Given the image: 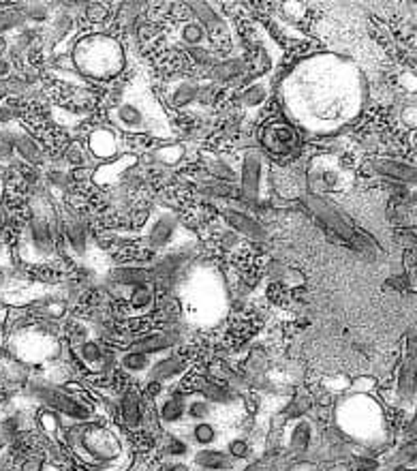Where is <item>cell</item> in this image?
<instances>
[{
	"label": "cell",
	"mask_w": 417,
	"mask_h": 471,
	"mask_svg": "<svg viewBox=\"0 0 417 471\" xmlns=\"http://www.w3.org/2000/svg\"><path fill=\"white\" fill-rule=\"evenodd\" d=\"M165 454L176 458V460H182L186 456H191V444L178 435H169L167 437V444H165Z\"/></svg>",
	"instance_id": "obj_37"
},
{
	"label": "cell",
	"mask_w": 417,
	"mask_h": 471,
	"mask_svg": "<svg viewBox=\"0 0 417 471\" xmlns=\"http://www.w3.org/2000/svg\"><path fill=\"white\" fill-rule=\"evenodd\" d=\"M15 133L9 127H0V165H11L15 159Z\"/></svg>",
	"instance_id": "obj_35"
},
{
	"label": "cell",
	"mask_w": 417,
	"mask_h": 471,
	"mask_svg": "<svg viewBox=\"0 0 417 471\" xmlns=\"http://www.w3.org/2000/svg\"><path fill=\"white\" fill-rule=\"evenodd\" d=\"M7 49V39H5V34H0V54Z\"/></svg>",
	"instance_id": "obj_55"
},
{
	"label": "cell",
	"mask_w": 417,
	"mask_h": 471,
	"mask_svg": "<svg viewBox=\"0 0 417 471\" xmlns=\"http://www.w3.org/2000/svg\"><path fill=\"white\" fill-rule=\"evenodd\" d=\"M409 435L411 437H417V413L409 420Z\"/></svg>",
	"instance_id": "obj_53"
},
{
	"label": "cell",
	"mask_w": 417,
	"mask_h": 471,
	"mask_svg": "<svg viewBox=\"0 0 417 471\" xmlns=\"http://www.w3.org/2000/svg\"><path fill=\"white\" fill-rule=\"evenodd\" d=\"M30 394L34 401L43 403L45 407L58 411L65 420L71 425H88L94 422V407L88 405L84 398L63 390L56 384H39L30 386Z\"/></svg>",
	"instance_id": "obj_4"
},
{
	"label": "cell",
	"mask_w": 417,
	"mask_h": 471,
	"mask_svg": "<svg viewBox=\"0 0 417 471\" xmlns=\"http://www.w3.org/2000/svg\"><path fill=\"white\" fill-rule=\"evenodd\" d=\"M154 156H156V161H159V163L172 165V163H176V161L180 159V156H182V148H180V146L161 148V150H156V152H154Z\"/></svg>",
	"instance_id": "obj_42"
},
{
	"label": "cell",
	"mask_w": 417,
	"mask_h": 471,
	"mask_svg": "<svg viewBox=\"0 0 417 471\" xmlns=\"http://www.w3.org/2000/svg\"><path fill=\"white\" fill-rule=\"evenodd\" d=\"M191 11L197 15V22L205 28V34L217 47L225 45L229 41V28L227 22L212 9V5L207 3H188Z\"/></svg>",
	"instance_id": "obj_9"
},
{
	"label": "cell",
	"mask_w": 417,
	"mask_h": 471,
	"mask_svg": "<svg viewBox=\"0 0 417 471\" xmlns=\"http://www.w3.org/2000/svg\"><path fill=\"white\" fill-rule=\"evenodd\" d=\"M108 279H110V285L118 287V289H133V287H139V285L154 283L152 281V270L133 268V266H116L114 270H110Z\"/></svg>",
	"instance_id": "obj_19"
},
{
	"label": "cell",
	"mask_w": 417,
	"mask_h": 471,
	"mask_svg": "<svg viewBox=\"0 0 417 471\" xmlns=\"http://www.w3.org/2000/svg\"><path fill=\"white\" fill-rule=\"evenodd\" d=\"M246 73H248V61L246 58H229V61H221L212 67V77L217 82L244 80Z\"/></svg>",
	"instance_id": "obj_25"
},
{
	"label": "cell",
	"mask_w": 417,
	"mask_h": 471,
	"mask_svg": "<svg viewBox=\"0 0 417 471\" xmlns=\"http://www.w3.org/2000/svg\"><path fill=\"white\" fill-rule=\"evenodd\" d=\"M227 454L233 458V460H244L250 456V446L246 441V437H233L227 441Z\"/></svg>",
	"instance_id": "obj_40"
},
{
	"label": "cell",
	"mask_w": 417,
	"mask_h": 471,
	"mask_svg": "<svg viewBox=\"0 0 417 471\" xmlns=\"http://www.w3.org/2000/svg\"><path fill=\"white\" fill-rule=\"evenodd\" d=\"M223 219L227 223L229 230H233L238 236L246 238V240H252V242H266L270 238V232L266 225H262L259 221H255L250 215L242 213V211H236V208H227L223 213Z\"/></svg>",
	"instance_id": "obj_10"
},
{
	"label": "cell",
	"mask_w": 417,
	"mask_h": 471,
	"mask_svg": "<svg viewBox=\"0 0 417 471\" xmlns=\"http://www.w3.org/2000/svg\"><path fill=\"white\" fill-rule=\"evenodd\" d=\"M58 219L43 197H34L30 203V221L20 249V257L26 264H49L56 259L58 244Z\"/></svg>",
	"instance_id": "obj_1"
},
{
	"label": "cell",
	"mask_w": 417,
	"mask_h": 471,
	"mask_svg": "<svg viewBox=\"0 0 417 471\" xmlns=\"http://www.w3.org/2000/svg\"><path fill=\"white\" fill-rule=\"evenodd\" d=\"M159 417L163 425H180L186 417V401L182 394H169L159 401Z\"/></svg>",
	"instance_id": "obj_22"
},
{
	"label": "cell",
	"mask_w": 417,
	"mask_h": 471,
	"mask_svg": "<svg viewBox=\"0 0 417 471\" xmlns=\"http://www.w3.org/2000/svg\"><path fill=\"white\" fill-rule=\"evenodd\" d=\"M375 170L385 174V176H392V178H398V180H413L417 176L415 168L406 165V163H398V161H390V159H383V161H377L375 163Z\"/></svg>",
	"instance_id": "obj_33"
},
{
	"label": "cell",
	"mask_w": 417,
	"mask_h": 471,
	"mask_svg": "<svg viewBox=\"0 0 417 471\" xmlns=\"http://www.w3.org/2000/svg\"><path fill=\"white\" fill-rule=\"evenodd\" d=\"M7 439H9V437L3 433V429H0V454H3V452H5V448H7Z\"/></svg>",
	"instance_id": "obj_54"
},
{
	"label": "cell",
	"mask_w": 417,
	"mask_h": 471,
	"mask_svg": "<svg viewBox=\"0 0 417 471\" xmlns=\"http://www.w3.org/2000/svg\"><path fill=\"white\" fill-rule=\"evenodd\" d=\"M197 92H199V84L191 77H180L176 80L169 88H167V101L169 106L176 110L188 108L193 101H197Z\"/></svg>",
	"instance_id": "obj_21"
},
{
	"label": "cell",
	"mask_w": 417,
	"mask_h": 471,
	"mask_svg": "<svg viewBox=\"0 0 417 471\" xmlns=\"http://www.w3.org/2000/svg\"><path fill=\"white\" fill-rule=\"evenodd\" d=\"M0 193H3V184H0Z\"/></svg>",
	"instance_id": "obj_56"
},
{
	"label": "cell",
	"mask_w": 417,
	"mask_h": 471,
	"mask_svg": "<svg viewBox=\"0 0 417 471\" xmlns=\"http://www.w3.org/2000/svg\"><path fill=\"white\" fill-rule=\"evenodd\" d=\"M186 360L182 356H176V353H169V356H161L152 360L150 369L146 373L148 382H156V384H169V382H176L180 375L186 373Z\"/></svg>",
	"instance_id": "obj_11"
},
{
	"label": "cell",
	"mask_w": 417,
	"mask_h": 471,
	"mask_svg": "<svg viewBox=\"0 0 417 471\" xmlns=\"http://www.w3.org/2000/svg\"><path fill=\"white\" fill-rule=\"evenodd\" d=\"M262 142L268 150H272L276 154H289L297 148V133L291 125L274 123L264 129Z\"/></svg>",
	"instance_id": "obj_12"
},
{
	"label": "cell",
	"mask_w": 417,
	"mask_h": 471,
	"mask_svg": "<svg viewBox=\"0 0 417 471\" xmlns=\"http://www.w3.org/2000/svg\"><path fill=\"white\" fill-rule=\"evenodd\" d=\"M24 22H26V18H24L22 9H3L0 11V34L24 26Z\"/></svg>",
	"instance_id": "obj_38"
},
{
	"label": "cell",
	"mask_w": 417,
	"mask_h": 471,
	"mask_svg": "<svg viewBox=\"0 0 417 471\" xmlns=\"http://www.w3.org/2000/svg\"><path fill=\"white\" fill-rule=\"evenodd\" d=\"M191 441H195L199 448H214L219 441V431L212 422L201 420V422H193L191 427Z\"/></svg>",
	"instance_id": "obj_28"
},
{
	"label": "cell",
	"mask_w": 417,
	"mask_h": 471,
	"mask_svg": "<svg viewBox=\"0 0 417 471\" xmlns=\"http://www.w3.org/2000/svg\"><path fill=\"white\" fill-rule=\"evenodd\" d=\"M60 234L67 240V244H69V249L75 257L86 255V251H88V227L79 217L67 215L63 225H60Z\"/></svg>",
	"instance_id": "obj_18"
},
{
	"label": "cell",
	"mask_w": 417,
	"mask_h": 471,
	"mask_svg": "<svg viewBox=\"0 0 417 471\" xmlns=\"http://www.w3.org/2000/svg\"><path fill=\"white\" fill-rule=\"evenodd\" d=\"M353 467H355V471H371V469H375V467H377V460H371V458H361V456H355V460H353Z\"/></svg>",
	"instance_id": "obj_47"
},
{
	"label": "cell",
	"mask_w": 417,
	"mask_h": 471,
	"mask_svg": "<svg viewBox=\"0 0 417 471\" xmlns=\"http://www.w3.org/2000/svg\"><path fill=\"white\" fill-rule=\"evenodd\" d=\"M122 454V441L108 427L88 422L82 427V460L84 463H112Z\"/></svg>",
	"instance_id": "obj_5"
},
{
	"label": "cell",
	"mask_w": 417,
	"mask_h": 471,
	"mask_svg": "<svg viewBox=\"0 0 417 471\" xmlns=\"http://www.w3.org/2000/svg\"><path fill=\"white\" fill-rule=\"evenodd\" d=\"M193 392H197L199 396L207 398L214 405H233L238 403V392L231 390V388H225L217 382H212L210 377L205 375H197L191 379V386H188Z\"/></svg>",
	"instance_id": "obj_15"
},
{
	"label": "cell",
	"mask_w": 417,
	"mask_h": 471,
	"mask_svg": "<svg viewBox=\"0 0 417 471\" xmlns=\"http://www.w3.org/2000/svg\"><path fill=\"white\" fill-rule=\"evenodd\" d=\"M217 99V86L214 84H205V86H199V92H197V103L201 106H212Z\"/></svg>",
	"instance_id": "obj_44"
},
{
	"label": "cell",
	"mask_w": 417,
	"mask_h": 471,
	"mask_svg": "<svg viewBox=\"0 0 417 471\" xmlns=\"http://www.w3.org/2000/svg\"><path fill=\"white\" fill-rule=\"evenodd\" d=\"M13 133H15V150H18V154L28 163H37L41 159V150H39L37 142L24 129H13Z\"/></svg>",
	"instance_id": "obj_31"
},
{
	"label": "cell",
	"mask_w": 417,
	"mask_h": 471,
	"mask_svg": "<svg viewBox=\"0 0 417 471\" xmlns=\"http://www.w3.org/2000/svg\"><path fill=\"white\" fill-rule=\"evenodd\" d=\"M67 161H69L71 165H82V163H84V156L79 154L77 146L69 148V152H67Z\"/></svg>",
	"instance_id": "obj_49"
},
{
	"label": "cell",
	"mask_w": 417,
	"mask_h": 471,
	"mask_svg": "<svg viewBox=\"0 0 417 471\" xmlns=\"http://www.w3.org/2000/svg\"><path fill=\"white\" fill-rule=\"evenodd\" d=\"M43 467H45V463H43V458L41 456H37V454H28L22 463H20V471H43Z\"/></svg>",
	"instance_id": "obj_45"
},
{
	"label": "cell",
	"mask_w": 417,
	"mask_h": 471,
	"mask_svg": "<svg viewBox=\"0 0 417 471\" xmlns=\"http://www.w3.org/2000/svg\"><path fill=\"white\" fill-rule=\"evenodd\" d=\"M312 439H315V425H312L306 415L297 417V420H291L287 429V452L291 456L308 454Z\"/></svg>",
	"instance_id": "obj_13"
},
{
	"label": "cell",
	"mask_w": 417,
	"mask_h": 471,
	"mask_svg": "<svg viewBox=\"0 0 417 471\" xmlns=\"http://www.w3.org/2000/svg\"><path fill=\"white\" fill-rule=\"evenodd\" d=\"M178 39H180L188 49H195V47H203V41L207 39V34H205V28H203L197 20H188V22L180 24V28H178Z\"/></svg>",
	"instance_id": "obj_29"
},
{
	"label": "cell",
	"mask_w": 417,
	"mask_h": 471,
	"mask_svg": "<svg viewBox=\"0 0 417 471\" xmlns=\"http://www.w3.org/2000/svg\"><path fill=\"white\" fill-rule=\"evenodd\" d=\"M22 13L26 20H32V22H45L47 15H49V9L47 5L43 3H32V5H24L22 7Z\"/></svg>",
	"instance_id": "obj_41"
},
{
	"label": "cell",
	"mask_w": 417,
	"mask_h": 471,
	"mask_svg": "<svg viewBox=\"0 0 417 471\" xmlns=\"http://www.w3.org/2000/svg\"><path fill=\"white\" fill-rule=\"evenodd\" d=\"M88 150L94 159L101 161H110L118 154V137L112 129L108 127H98L94 131H90L88 135Z\"/></svg>",
	"instance_id": "obj_17"
},
{
	"label": "cell",
	"mask_w": 417,
	"mask_h": 471,
	"mask_svg": "<svg viewBox=\"0 0 417 471\" xmlns=\"http://www.w3.org/2000/svg\"><path fill=\"white\" fill-rule=\"evenodd\" d=\"M417 456V441H411V444H404L398 452V463H404V460H411Z\"/></svg>",
	"instance_id": "obj_46"
},
{
	"label": "cell",
	"mask_w": 417,
	"mask_h": 471,
	"mask_svg": "<svg viewBox=\"0 0 417 471\" xmlns=\"http://www.w3.org/2000/svg\"><path fill=\"white\" fill-rule=\"evenodd\" d=\"M310 409H312V396H308V394H300V396H295L291 403H287L283 415L291 422V420H297V417H304Z\"/></svg>",
	"instance_id": "obj_36"
},
{
	"label": "cell",
	"mask_w": 417,
	"mask_h": 471,
	"mask_svg": "<svg viewBox=\"0 0 417 471\" xmlns=\"http://www.w3.org/2000/svg\"><path fill=\"white\" fill-rule=\"evenodd\" d=\"M178 227H180V223H178L176 213L167 211V208H159V211L154 213V217L150 219V223L146 225L141 240L150 251L167 249L174 242Z\"/></svg>",
	"instance_id": "obj_8"
},
{
	"label": "cell",
	"mask_w": 417,
	"mask_h": 471,
	"mask_svg": "<svg viewBox=\"0 0 417 471\" xmlns=\"http://www.w3.org/2000/svg\"><path fill=\"white\" fill-rule=\"evenodd\" d=\"M396 392L398 396L409 403L415 392H417V362L406 358V362L402 364V369L398 373V382H396Z\"/></svg>",
	"instance_id": "obj_24"
},
{
	"label": "cell",
	"mask_w": 417,
	"mask_h": 471,
	"mask_svg": "<svg viewBox=\"0 0 417 471\" xmlns=\"http://www.w3.org/2000/svg\"><path fill=\"white\" fill-rule=\"evenodd\" d=\"M268 94H270V82L264 77V80H259V82L250 84L248 88H244L240 101H242V106H244V108L255 110V108H262V106H264V101L268 99Z\"/></svg>",
	"instance_id": "obj_27"
},
{
	"label": "cell",
	"mask_w": 417,
	"mask_h": 471,
	"mask_svg": "<svg viewBox=\"0 0 417 471\" xmlns=\"http://www.w3.org/2000/svg\"><path fill=\"white\" fill-rule=\"evenodd\" d=\"M11 73V63L0 56V77H7Z\"/></svg>",
	"instance_id": "obj_52"
},
{
	"label": "cell",
	"mask_w": 417,
	"mask_h": 471,
	"mask_svg": "<svg viewBox=\"0 0 417 471\" xmlns=\"http://www.w3.org/2000/svg\"><path fill=\"white\" fill-rule=\"evenodd\" d=\"M118 413H120V420L135 429L139 427L141 417H143V411H141V398L135 394V392H124L120 398H118Z\"/></svg>",
	"instance_id": "obj_23"
},
{
	"label": "cell",
	"mask_w": 417,
	"mask_h": 471,
	"mask_svg": "<svg viewBox=\"0 0 417 471\" xmlns=\"http://www.w3.org/2000/svg\"><path fill=\"white\" fill-rule=\"evenodd\" d=\"M75 353L84 362V366H88L90 371H110L108 366H112V360H114V353L108 351L105 347H103L94 339L77 343L75 345Z\"/></svg>",
	"instance_id": "obj_16"
},
{
	"label": "cell",
	"mask_w": 417,
	"mask_h": 471,
	"mask_svg": "<svg viewBox=\"0 0 417 471\" xmlns=\"http://www.w3.org/2000/svg\"><path fill=\"white\" fill-rule=\"evenodd\" d=\"M5 322H7V308L0 306V347L5 345Z\"/></svg>",
	"instance_id": "obj_50"
},
{
	"label": "cell",
	"mask_w": 417,
	"mask_h": 471,
	"mask_svg": "<svg viewBox=\"0 0 417 471\" xmlns=\"http://www.w3.org/2000/svg\"><path fill=\"white\" fill-rule=\"evenodd\" d=\"M178 341H180V334L176 332V328H163V330H154V332L137 339L129 349L141 351L148 356H156V353H163V351H169L172 347H176Z\"/></svg>",
	"instance_id": "obj_14"
},
{
	"label": "cell",
	"mask_w": 417,
	"mask_h": 471,
	"mask_svg": "<svg viewBox=\"0 0 417 471\" xmlns=\"http://www.w3.org/2000/svg\"><path fill=\"white\" fill-rule=\"evenodd\" d=\"M152 304H154V283L139 285V287H133L131 289L129 306L137 313V315H139V313H146Z\"/></svg>",
	"instance_id": "obj_32"
},
{
	"label": "cell",
	"mask_w": 417,
	"mask_h": 471,
	"mask_svg": "<svg viewBox=\"0 0 417 471\" xmlns=\"http://www.w3.org/2000/svg\"><path fill=\"white\" fill-rule=\"evenodd\" d=\"M406 356L411 360H417V332H411L406 337Z\"/></svg>",
	"instance_id": "obj_48"
},
{
	"label": "cell",
	"mask_w": 417,
	"mask_h": 471,
	"mask_svg": "<svg viewBox=\"0 0 417 471\" xmlns=\"http://www.w3.org/2000/svg\"><path fill=\"white\" fill-rule=\"evenodd\" d=\"M165 471H193V469H191V465L184 463V460H174V463H169V465L165 467Z\"/></svg>",
	"instance_id": "obj_51"
},
{
	"label": "cell",
	"mask_w": 417,
	"mask_h": 471,
	"mask_svg": "<svg viewBox=\"0 0 417 471\" xmlns=\"http://www.w3.org/2000/svg\"><path fill=\"white\" fill-rule=\"evenodd\" d=\"M207 172H210L212 176H217V178H221V180H225V182L236 180V172L229 168V163H225L223 159H214V156L207 161Z\"/></svg>",
	"instance_id": "obj_39"
},
{
	"label": "cell",
	"mask_w": 417,
	"mask_h": 471,
	"mask_svg": "<svg viewBox=\"0 0 417 471\" xmlns=\"http://www.w3.org/2000/svg\"><path fill=\"white\" fill-rule=\"evenodd\" d=\"M71 56L79 73L94 80L114 77L124 67V54H122L120 43L105 34L82 37L75 43Z\"/></svg>",
	"instance_id": "obj_2"
},
{
	"label": "cell",
	"mask_w": 417,
	"mask_h": 471,
	"mask_svg": "<svg viewBox=\"0 0 417 471\" xmlns=\"http://www.w3.org/2000/svg\"><path fill=\"white\" fill-rule=\"evenodd\" d=\"M214 403H210L203 396H193L186 401V417L193 422H201V420H207V417L212 415Z\"/></svg>",
	"instance_id": "obj_34"
},
{
	"label": "cell",
	"mask_w": 417,
	"mask_h": 471,
	"mask_svg": "<svg viewBox=\"0 0 417 471\" xmlns=\"http://www.w3.org/2000/svg\"><path fill=\"white\" fill-rule=\"evenodd\" d=\"M188 54H191V58H193L197 65H201V67H210V69H212V67L217 65V63L212 61V54H210V49H207V47H195V49L188 51Z\"/></svg>",
	"instance_id": "obj_43"
},
{
	"label": "cell",
	"mask_w": 417,
	"mask_h": 471,
	"mask_svg": "<svg viewBox=\"0 0 417 471\" xmlns=\"http://www.w3.org/2000/svg\"><path fill=\"white\" fill-rule=\"evenodd\" d=\"M191 456H193V465L201 471H231L233 469V458L227 454V450L199 448Z\"/></svg>",
	"instance_id": "obj_20"
},
{
	"label": "cell",
	"mask_w": 417,
	"mask_h": 471,
	"mask_svg": "<svg viewBox=\"0 0 417 471\" xmlns=\"http://www.w3.org/2000/svg\"><path fill=\"white\" fill-rule=\"evenodd\" d=\"M39 425H41L43 433L47 437H51V439L63 437V433H65V420H63V415L58 411H54V409H49V407H45L39 413Z\"/></svg>",
	"instance_id": "obj_30"
},
{
	"label": "cell",
	"mask_w": 417,
	"mask_h": 471,
	"mask_svg": "<svg viewBox=\"0 0 417 471\" xmlns=\"http://www.w3.org/2000/svg\"><path fill=\"white\" fill-rule=\"evenodd\" d=\"M152 364V356L127 349V353L120 356V369L129 375H146Z\"/></svg>",
	"instance_id": "obj_26"
},
{
	"label": "cell",
	"mask_w": 417,
	"mask_h": 471,
	"mask_svg": "<svg viewBox=\"0 0 417 471\" xmlns=\"http://www.w3.org/2000/svg\"><path fill=\"white\" fill-rule=\"evenodd\" d=\"M304 203L308 206V211L315 215L326 227H330L332 232H336L347 242H351L357 236V232H355L353 223L349 221V217L342 215V211H338V208L334 203H330L328 199L317 197V195H306L304 197Z\"/></svg>",
	"instance_id": "obj_7"
},
{
	"label": "cell",
	"mask_w": 417,
	"mask_h": 471,
	"mask_svg": "<svg viewBox=\"0 0 417 471\" xmlns=\"http://www.w3.org/2000/svg\"><path fill=\"white\" fill-rule=\"evenodd\" d=\"M110 120L122 131H159L165 116L152 94L148 90H141L135 94H127L110 112Z\"/></svg>",
	"instance_id": "obj_3"
},
{
	"label": "cell",
	"mask_w": 417,
	"mask_h": 471,
	"mask_svg": "<svg viewBox=\"0 0 417 471\" xmlns=\"http://www.w3.org/2000/svg\"><path fill=\"white\" fill-rule=\"evenodd\" d=\"M266 156L259 148H248L242 156L240 168V199L246 203H257L262 197V176H264Z\"/></svg>",
	"instance_id": "obj_6"
}]
</instances>
